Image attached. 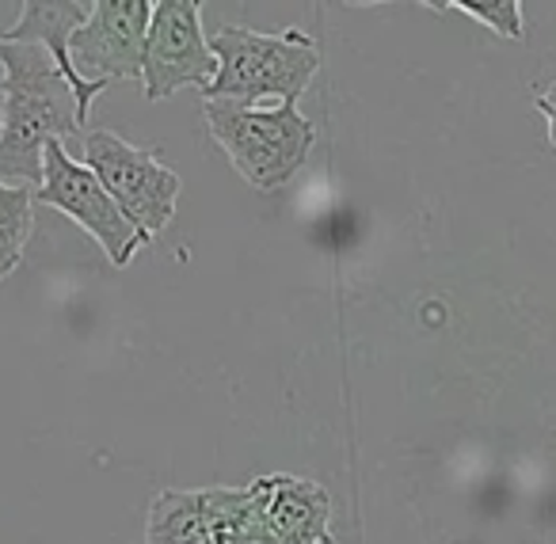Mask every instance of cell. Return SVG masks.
<instances>
[{
    "mask_svg": "<svg viewBox=\"0 0 556 544\" xmlns=\"http://www.w3.org/2000/svg\"><path fill=\"white\" fill-rule=\"evenodd\" d=\"M0 184L39 187L47 141H62L70 149V141L85 130L73 88L54 69L47 50L0 42Z\"/></svg>",
    "mask_w": 556,
    "mask_h": 544,
    "instance_id": "1",
    "label": "cell"
},
{
    "mask_svg": "<svg viewBox=\"0 0 556 544\" xmlns=\"http://www.w3.org/2000/svg\"><path fill=\"white\" fill-rule=\"evenodd\" d=\"M210 54L217 69L202 88V100H225L260 107V103H298L320 73V47L302 27L263 35L252 27H217L210 35Z\"/></svg>",
    "mask_w": 556,
    "mask_h": 544,
    "instance_id": "2",
    "label": "cell"
},
{
    "mask_svg": "<svg viewBox=\"0 0 556 544\" xmlns=\"http://www.w3.org/2000/svg\"><path fill=\"white\" fill-rule=\"evenodd\" d=\"M206 126L232 168L255 191L287 187L309 161V149L317 141V130L298 111V103L244 107V103L206 100Z\"/></svg>",
    "mask_w": 556,
    "mask_h": 544,
    "instance_id": "3",
    "label": "cell"
},
{
    "mask_svg": "<svg viewBox=\"0 0 556 544\" xmlns=\"http://www.w3.org/2000/svg\"><path fill=\"white\" fill-rule=\"evenodd\" d=\"M80 164L100 179L118 214L141 232L146 244L172 225L184 184L168 164H161L156 149L130 146L115 130H88L80 134Z\"/></svg>",
    "mask_w": 556,
    "mask_h": 544,
    "instance_id": "4",
    "label": "cell"
},
{
    "mask_svg": "<svg viewBox=\"0 0 556 544\" xmlns=\"http://www.w3.org/2000/svg\"><path fill=\"white\" fill-rule=\"evenodd\" d=\"M31 199L35 206H50L70 217V222H77L108 252V260L115 267H130L134 255L146 248L141 232L118 214V206L100 187V179L77 156H70V149L62 141H47V149H42V176Z\"/></svg>",
    "mask_w": 556,
    "mask_h": 544,
    "instance_id": "5",
    "label": "cell"
},
{
    "mask_svg": "<svg viewBox=\"0 0 556 544\" xmlns=\"http://www.w3.org/2000/svg\"><path fill=\"white\" fill-rule=\"evenodd\" d=\"M214 54L202 31L199 0H161L149 12L146 50H141V88L149 103L172 100L179 88H206L214 80Z\"/></svg>",
    "mask_w": 556,
    "mask_h": 544,
    "instance_id": "6",
    "label": "cell"
},
{
    "mask_svg": "<svg viewBox=\"0 0 556 544\" xmlns=\"http://www.w3.org/2000/svg\"><path fill=\"white\" fill-rule=\"evenodd\" d=\"M149 12V0H92V12L65 47L73 73L85 85L100 88H111L115 80H138Z\"/></svg>",
    "mask_w": 556,
    "mask_h": 544,
    "instance_id": "7",
    "label": "cell"
},
{
    "mask_svg": "<svg viewBox=\"0 0 556 544\" xmlns=\"http://www.w3.org/2000/svg\"><path fill=\"white\" fill-rule=\"evenodd\" d=\"M92 12V0H27L20 9L16 27L0 35V42H20V47H39L47 50V58L54 62V69L62 73V80L73 88V100H77V118L80 126L88 123V111H92L96 96H103L108 88L85 85V80L73 73L70 65V35L85 24V16Z\"/></svg>",
    "mask_w": 556,
    "mask_h": 544,
    "instance_id": "8",
    "label": "cell"
},
{
    "mask_svg": "<svg viewBox=\"0 0 556 544\" xmlns=\"http://www.w3.org/2000/svg\"><path fill=\"white\" fill-rule=\"evenodd\" d=\"M332 521V495L325 483L305 476L278 472L267 476V506H263V529L275 544H320Z\"/></svg>",
    "mask_w": 556,
    "mask_h": 544,
    "instance_id": "9",
    "label": "cell"
},
{
    "mask_svg": "<svg viewBox=\"0 0 556 544\" xmlns=\"http://www.w3.org/2000/svg\"><path fill=\"white\" fill-rule=\"evenodd\" d=\"M206 536V506L202 488H164L149 503L146 544H199Z\"/></svg>",
    "mask_w": 556,
    "mask_h": 544,
    "instance_id": "10",
    "label": "cell"
},
{
    "mask_svg": "<svg viewBox=\"0 0 556 544\" xmlns=\"http://www.w3.org/2000/svg\"><path fill=\"white\" fill-rule=\"evenodd\" d=\"M31 191L35 187L0 184V278L20 267L27 240H31V225H35Z\"/></svg>",
    "mask_w": 556,
    "mask_h": 544,
    "instance_id": "11",
    "label": "cell"
},
{
    "mask_svg": "<svg viewBox=\"0 0 556 544\" xmlns=\"http://www.w3.org/2000/svg\"><path fill=\"white\" fill-rule=\"evenodd\" d=\"M431 12H462L469 20H480L488 31L503 39H522V4L518 0H454V4H427Z\"/></svg>",
    "mask_w": 556,
    "mask_h": 544,
    "instance_id": "12",
    "label": "cell"
},
{
    "mask_svg": "<svg viewBox=\"0 0 556 544\" xmlns=\"http://www.w3.org/2000/svg\"><path fill=\"white\" fill-rule=\"evenodd\" d=\"M237 544H275V541H270V533H267V529H263V521H260V526L244 529V533H240V541H237Z\"/></svg>",
    "mask_w": 556,
    "mask_h": 544,
    "instance_id": "13",
    "label": "cell"
},
{
    "mask_svg": "<svg viewBox=\"0 0 556 544\" xmlns=\"http://www.w3.org/2000/svg\"><path fill=\"white\" fill-rule=\"evenodd\" d=\"M320 544H336V541H332V536H325V541H320Z\"/></svg>",
    "mask_w": 556,
    "mask_h": 544,
    "instance_id": "14",
    "label": "cell"
}]
</instances>
